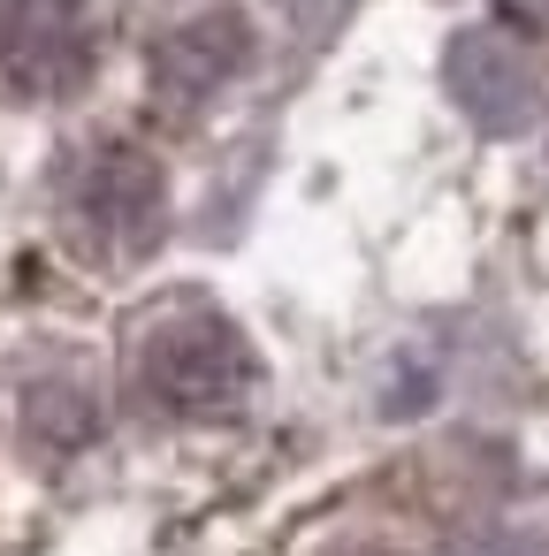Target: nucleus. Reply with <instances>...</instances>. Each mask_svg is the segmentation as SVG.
<instances>
[{
	"label": "nucleus",
	"instance_id": "nucleus-1",
	"mask_svg": "<svg viewBox=\"0 0 549 556\" xmlns=\"http://www.w3.org/2000/svg\"><path fill=\"white\" fill-rule=\"evenodd\" d=\"M130 374H138V389H146L161 412L214 419V412H237V404L252 396L260 358H252V343H245L214 305H161V313L138 328Z\"/></svg>",
	"mask_w": 549,
	"mask_h": 556
},
{
	"label": "nucleus",
	"instance_id": "nucleus-2",
	"mask_svg": "<svg viewBox=\"0 0 549 556\" xmlns=\"http://www.w3.org/2000/svg\"><path fill=\"white\" fill-rule=\"evenodd\" d=\"M62 214L92 260H146L169 229L161 161L138 146H92L62 184Z\"/></svg>",
	"mask_w": 549,
	"mask_h": 556
},
{
	"label": "nucleus",
	"instance_id": "nucleus-3",
	"mask_svg": "<svg viewBox=\"0 0 549 556\" xmlns=\"http://www.w3.org/2000/svg\"><path fill=\"white\" fill-rule=\"evenodd\" d=\"M0 77L24 100H62L92 77L85 0H0Z\"/></svg>",
	"mask_w": 549,
	"mask_h": 556
},
{
	"label": "nucleus",
	"instance_id": "nucleus-4",
	"mask_svg": "<svg viewBox=\"0 0 549 556\" xmlns=\"http://www.w3.org/2000/svg\"><path fill=\"white\" fill-rule=\"evenodd\" d=\"M245 54H252L245 16H237V9H207V16L176 24V31L153 47V92H161L169 108H199V100H214V92L245 70Z\"/></svg>",
	"mask_w": 549,
	"mask_h": 556
},
{
	"label": "nucleus",
	"instance_id": "nucleus-5",
	"mask_svg": "<svg viewBox=\"0 0 549 556\" xmlns=\"http://www.w3.org/2000/svg\"><path fill=\"white\" fill-rule=\"evenodd\" d=\"M450 92H458V108L473 123L519 130L534 115V62L503 31H458L450 39Z\"/></svg>",
	"mask_w": 549,
	"mask_h": 556
},
{
	"label": "nucleus",
	"instance_id": "nucleus-6",
	"mask_svg": "<svg viewBox=\"0 0 549 556\" xmlns=\"http://www.w3.org/2000/svg\"><path fill=\"white\" fill-rule=\"evenodd\" d=\"M32 434L39 442H85L92 434V396L85 389H32Z\"/></svg>",
	"mask_w": 549,
	"mask_h": 556
},
{
	"label": "nucleus",
	"instance_id": "nucleus-7",
	"mask_svg": "<svg viewBox=\"0 0 549 556\" xmlns=\"http://www.w3.org/2000/svg\"><path fill=\"white\" fill-rule=\"evenodd\" d=\"M473 556H549L541 541H488V548H473Z\"/></svg>",
	"mask_w": 549,
	"mask_h": 556
},
{
	"label": "nucleus",
	"instance_id": "nucleus-8",
	"mask_svg": "<svg viewBox=\"0 0 549 556\" xmlns=\"http://www.w3.org/2000/svg\"><path fill=\"white\" fill-rule=\"evenodd\" d=\"M511 9H526V16H549V0H511Z\"/></svg>",
	"mask_w": 549,
	"mask_h": 556
},
{
	"label": "nucleus",
	"instance_id": "nucleus-9",
	"mask_svg": "<svg viewBox=\"0 0 549 556\" xmlns=\"http://www.w3.org/2000/svg\"><path fill=\"white\" fill-rule=\"evenodd\" d=\"M351 556H374V548H351Z\"/></svg>",
	"mask_w": 549,
	"mask_h": 556
}]
</instances>
